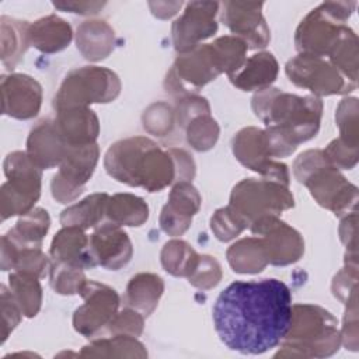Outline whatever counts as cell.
Masks as SVG:
<instances>
[{"mask_svg": "<svg viewBox=\"0 0 359 359\" xmlns=\"http://www.w3.org/2000/svg\"><path fill=\"white\" fill-rule=\"evenodd\" d=\"M292 309V292L282 280H236L217 296L213 324L229 349L261 355L282 344L290 328Z\"/></svg>", "mask_w": 359, "mask_h": 359, "instance_id": "cell-1", "label": "cell"}, {"mask_svg": "<svg viewBox=\"0 0 359 359\" xmlns=\"http://www.w3.org/2000/svg\"><path fill=\"white\" fill-rule=\"evenodd\" d=\"M252 111L266 126H279L297 146L313 139L323 115V102L318 97L283 93L268 87L252 97Z\"/></svg>", "mask_w": 359, "mask_h": 359, "instance_id": "cell-2", "label": "cell"}, {"mask_svg": "<svg viewBox=\"0 0 359 359\" xmlns=\"http://www.w3.org/2000/svg\"><path fill=\"white\" fill-rule=\"evenodd\" d=\"M341 341L337 320L325 309L316 304L293 306L283 348L299 349L300 356H328L338 351Z\"/></svg>", "mask_w": 359, "mask_h": 359, "instance_id": "cell-3", "label": "cell"}, {"mask_svg": "<svg viewBox=\"0 0 359 359\" xmlns=\"http://www.w3.org/2000/svg\"><path fill=\"white\" fill-rule=\"evenodd\" d=\"M355 7V1H325L313 8L296 29L297 50L318 57L328 56L348 27L345 21L352 15Z\"/></svg>", "mask_w": 359, "mask_h": 359, "instance_id": "cell-4", "label": "cell"}, {"mask_svg": "<svg viewBox=\"0 0 359 359\" xmlns=\"http://www.w3.org/2000/svg\"><path fill=\"white\" fill-rule=\"evenodd\" d=\"M121 93L119 77L109 69L84 66L72 70L63 80L53 98L56 111L90 104H107Z\"/></svg>", "mask_w": 359, "mask_h": 359, "instance_id": "cell-5", "label": "cell"}, {"mask_svg": "<svg viewBox=\"0 0 359 359\" xmlns=\"http://www.w3.org/2000/svg\"><path fill=\"white\" fill-rule=\"evenodd\" d=\"M7 182L1 185L0 212L1 220L15 215H25L34 209L41 195V168H38L27 151H13L4 160Z\"/></svg>", "mask_w": 359, "mask_h": 359, "instance_id": "cell-6", "label": "cell"}, {"mask_svg": "<svg viewBox=\"0 0 359 359\" xmlns=\"http://www.w3.org/2000/svg\"><path fill=\"white\" fill-rule=\"evenodd\" d=\"M293 195L286 185L271 180L245 178L231 191L229 206L248 224L262 216H278L293 208Z\"/></svg>", "mask_w": 359, "mask_h": 359, "instance_id": "cell-7", "label": "cell"}, {"mask_svg": "<svg viewBox=\"0 0 359 359\" xmlns=\"http://www.w3.org/2000/svg\"><path fill=\"white\" fill-rule=\"evenodd\" d=\"M223 73L212 43H202L180 53L167 74L165 90L175 97L191 95Z\"/></svg>", "mask_w": 359, "mask_h": 359, "instance_id": "cell-8", "label": "cell"}, {"mask_svg": "<svg viewBox=\"0 0 359 359\" xmlns=\"http://www.w3.org/2000/svg\"><path fill=\"white\" fill-rule=\"evenodd\" d=\"M286 74L297 87L310 90L314 97L345 94L356 87L338 69L323 57L300 53L286 63Z\"/></svg>", "mask_w": 359, "mask_h": 359, "instance_id": "cell-9", "label": "cell"}, {"mask_svg": "<svg viewBox=\"0 0 359 359\" xmlns=\"http://www.w3.org/2000/svg\"><path fill=\"white\" fill-rule=\"evenodd\" d=\"M100 149L97 143L70 146L59 164V172L52 180V195L60 203L76 199L91 178L98 161Z\"/></svg>", "mask_w": 359, "mask_h": 359, "instance_id": "cell-10", "label": "cell"}, {"mask_svg": "<svg viewBox=\"0 0 359 359\" xmlns=\"http://www.w3.org/2000/svg\"><path fill=\"white\" fill-rule=\"evenodd\" d=\"M79 294L84 299L73 316L74 330L86 337H91L104 325H108L118 313L119 296L115 289L94 280H86Z\"/></svg>", "mask_w": 359, "mask_h": 359, "instance_id": "cell-11", "label": "cell"}, {"mask_svg": "<svg viewBox=\"0 0 359 359\" xmlns=\"http://www.w3.org/2000/svg\"><path fill=\"white\" fill-rule=\"evenodd\" d=\"M233 153L243 165L261 174L262 178L289 185L287 167L272 160L262 129L254 126L241 129L233 139Z\"/></svg>", "mask_w": 359, "mask_h": 359, "instance_id": "cell-12", "label": "cell"}, {"mask_svg": "<svg viewBox=\"0 0 359 359\" xmlns=\"http://www.w3.org/2000/svg\"><path fill=\"white\" fill-rule=\"evenodd\" d=\"M303 184L310 189L317 203L331 209L335 216H346L356 212V187L348 182L338 168L331 164L317 168Z\"/></svg>", "mask_w": 359, "mask_h": 359, "instance_id": "cell-13", "label": "cell"}, {"mask_svg": "<svg viewBox=\"0 0 359 359\" xmlns=\"http://www.w3.org/2000/svg\"><path fill=\"white\" fill-rule=\"evenodd\" d=\"M255 236H262L268 262L283 266L296 262L304 252L302 236L278 216H262L250 224Z\"/></svg>", "mask_w": 359, "mask_h": 359, "instance_id": "cell-14", "label": "cell"}, {"mask_svg": "<svg viewBox=\"0 0 359 359\" xmlns=\"http://www.w3.org/2000/svg\"><path fill=\"white\" fill-rule=\"evenodd\" d=\"M220 3L217 1H191L187 3L182 15H180L171 28L174 48L180 53H185L199 42L212 36L217 31L216 14Z\"/></svg>", "mask_w": 359, "mask_h": 359, "instance_id": "cell-15", "label": "cell"}, {"mask_svg": "<svg viewBox=\"0 0 359 359\" xmlns=\"http://www.w3.org/2000/svg\"><path fill=\"white\" fill-rule=\"evenodd\" d=\"M264 3L224 1L220 3V18L224 25L243 39L248 49L265 48L271 41V32L262 15Z\"/></svg>", "mask_w": 359, "mask_h": 359, "instance_id": "cell-16", "label": "cell"}, {"mask_svg": "<svg viewBox=\"0 0 359 359\" xmlns=\"http://www.w3.org/2000/svg\"><path fill=\"white\" fill-rule=\"evenodd\" d=\"M153 140L142 136L129 137L114 143L104 158L107 172L122 184L140 187V177Z\"/></svg>", "mask_w": 359, "mask_h": 359, "instance_id": "cell-17", "label": "cell"}, {"mask_svg": "<svg viewBox=\"0 0 359 359\" xmlns=\"http://www.w3.org/2000/svg\"><path fill=\"white\" fill-rule=\"evenodd\" d=\"M3 114L15 119H31L38 115L42 104L41 84L20 73L1 77Z\"/></svg>", "mask_w": 359, "mask_h": 359, "instance_id": "cell-18", "label": "cell"}, {"mask_svg": "<svg viewBox=\"0 0 359 359\" xmlns=\"http://www.w3.org/2000/svg\"><path fill=\"white\" fill-rule=\"evenodd\" d=\"M90 247L97 265L111 271L125 266L133 254L128 234L115 223H107L98 227L90 237Z\"/></svg>", "mask_w": 359, "mask_h": 359, "instance_id": "cell-19", "label": "cell"}, {"mask_svg": "<svg viewBox=\"0 0 359 359\" xmlns=\"http://www.w3.org/2000/svg\"><path fill=\"white\" fill-rule=\"evenodd\" d=\"M69 144L60 136L55 121L43 119L29 132L27 154L41 170H49L62 163Z\"/></svg>", "mask_w": 359, "mask_h": 359, "instance_id": "cell-20", "label": "cell"}, {"mask_svg": "<svg viewBox=\"0 0 359 359\" xmlns=\"http://www.w3.org/2000/svg\"><path fill=\"white\" fill-rule=\"evenodd\" d=\"M55 125L70 146H84L95 143L100 132L97 115L88 107H72L56 111Z\"/></svg>", "mask_w": 359, "mask_h": 359, "instance_id": "cell-21", "label": "cell"}, {"mask_svg": "<svg viewBox=\"0 0 359 359\" xmlns=\"http://www.w3.org/2000/svg\"><path fill=\"white\" fill-rule=\"evenodd\" d=\"M50 255L55 261L66 262L81 269L97 265L90 247V238L84 234L83 229L76 226H63L53 237Z\"/></svg>", "mask_w": 359, "mask_h": 359, "instance_id": "cell-22", "label": "cell"}, {"mask_svg": "<svg viewBox=\"0 0 359 359\" xmlns=\"http://www.w3.org/2000/svg\"><path fill=\"white\" fill-rule=\"evenodd\" d=\"M278 62L269 52H259L245 59L244 65L229 76L233 86L243 91H261L276 80Z\"/></svg>", "mask_w": 359, "mask_h": 359, "instance_id": "cell-23", "label": "cell"}, {"mask_svg": "<svg viewBox=\"0 0 359 359\" xmlns=\"http://www.w3.org/2000/svg\"><path fill=\"white\" fill-rule=\"evenodd\" d=\"M29 43L43 53H56L69 46L73 32L72 27L57 17L50 14L29 24Z\"/></svg>", "mask_w": 359, "mask_h": 359, "instance_id": "cell-24", "label": "cell"}, {"mask_svg": "<svg viewBox=\"0 0 359 359\" xmlns=\"http://www.w3.org/2000/svg\"><path fill=\"white\" fill-rule=\"evenodd\" d=\"M76 43L86 59L97 62L114 50L115 34L105 21L87 20L77 27Z\"/></svg>", "mask_w": 359, "mask_h": 359, "instance_id": "cell-25", "label": "cell"}, {"mask_svg": "<svg viewBox=\"0 0 359 359\" xmlns=\"http://www.w3.org/2000/svg\"><path fill=\"white\" fill-rule=\"evenodd\" d=\"M163 290L164 282L160 276L154 273H137L128 283L125 302L128 307L147 317L157 307Z\"/></svg>", "mask_w": 359, "mask_h": 359, "instance_id": "cell-26", "label": "cell"}, {"mask_svg": "<svg viewBox=\"0 0 359 359\" xmlns=\"http://www.w3.org/2000/svg\"><path fill=\"white\" fill-rule=\"evenodd\" d=\"M1 28V62L6 67H14L24 56L29 43V24L3 15Z\"/></svg>", "mask_w": 359, "mask_h": 359, "instance_id": "cell-27", "label": "cell"}, {"mask_svg": "<svg viewBox=\"0 0 359 359\" xmlns=\"http://www.w3.org/2000/svg\"><path fill=\"white\" fill-rule=\"evenodd\" d=\"M227 261L237 273H257L269 264L264 241L258 237L243 238L230 245Z\"/></svg>", "mask_w": 359, "mask_h": 359, "instance_id": "cell-28", "label": "cell"}, {"mask_svg": "<svg viewBox=\"0 0 359 359\" xmlns=\"http://www.w3.org/2000/svg\"><path fill=\"white\" fill-rule=\"evenodd\" d=\"M109 195L93 194L76 205L69 206L60 213V223L63 226H76L83 230L97 226L107 212Z\"/></svg>", "mask_w": 359, "mask_h": 359, "instance_id": "cell-29", "label": "cell"}, {"mask_svg": "<svg viewBox=\"0 0 359 359\" xmlns=\"http://www.w3.org/2000/svg\"><path fill=\"white\" fill-rule=\"evenodd\" d=\"M105 215L119 226H142L149 217L147 203L132 194H116L109 196Z\"/></svg>", "mask_w": 359, "mask_h": 359, "instance_id": "cell-30", "label": "cell"}, {"mask_svg": "<svg viewBox=\"0 0 359 359\" xmlns=\"http://www.w3.org/2000/svg\"><path fill=\"white\" fill-rule=\"evenodd\" d=\"M50 226L49 215L42 208H35L22 215L7 236L22 247H41V241Z\"/></svg>", "mask_w": 359, "mask_h": 359, "instance_id": "cell-31", "label": "cell"}, {"mask_svg": "<svg viewBox=\"0 0 359 359\" xmlns=\"http://www.w3.org/2000/svg\"><path fill=\"white\" fill-rule=\"evenodd\" d=\"M38 279L34 275L17 271L8 276L10 290L25 317H35L41 309L42 289Z\"/></svg>", "mask_w": 359, "mask_h": 359, "instance_id": "cell-32", "label": "cell"}, {"mask_svg": "<svg viewBox=\"0 0 359 359\" xmlns=\"http://www.w3.org/2000/svg\"><path fill=\"white\" fill-rule=\"evenodd\" d=\"M163 268L174 276H189L195 269L199 255L182 240H171L161 250Z\"/></svg>", "mask_w": 359, "mask_h": 359, "instance_id": "cell-33", "label": "cell"}, {"mask_svg": "<svg viewBox=\"0 0 359 359\" xmlns=\"http://www.w3.org/2000/svg\"><path fill=\"white\" fill-rule=\"evenodd\" d=\"M330 63L338 69L346 79L356 83L358 79V38L356 34L346 27L335 43V46L328 53Z\"/></svg>", "mask_w": 359, "mask_h": 359, "instance_id": "cell-34", "label": "cell"}, {"mask_svg": "<svg viewBox=\"0 0 359 359\" xmlns=\"http://www.w3.org/2000/svg\"><path fill=\"white\" fill-rule=\"evenodd\" d=\"M212 46L216 52L223 73H227V76L237 72L247 59L245 53L248 50V46L238 36H220L212 43Z\"/></svg>", "mask_w": 359, "mask_h": 359, "instance_id": "cell-35", "label": "cell"}, {"mask_svg": "<svg viewBox=\"0 0 359 359\" xmlns=\"http://www.w3.org/2000/svg\"><path fill=\"white\" fill-rule=\"evenodd\" d=\"M187 140L198 151L210 150L219 139V125L209 115H201L187 125Z\"/></svg>", "mask_w": 359, "mask_h": 359, "instance_id": "cell-36", "label": "cell"}, {"mask_svg": "<svg viewBox=\"0 0 359 359\" xmlns=\"http://www.w3.org/2000/svg\"><path fill=\"white\" fill-rule=\"evenodd\" d=\"M165 208L180 216L192 219L201 208V195L189 181H180L172 187Z\"/></svg>", "mask_w": 359, "mask_h": 359, "instance_id": "cell-37", "label": "cell"}, {"mask_svg": "<svg viewBox=\"0 0 359 359\" xmlns=\"http://www.w3.org/2000/svg\"><path fill=\"white\" fill-rule=\"evenodd\" d=\"M86 280L83 269L79 266L60 261H55L50 266V285L59 294H79Z\"/></svg>", "mask_w": 359, "mask_h": 359, "instance_id": "cell-38", "label": "cell"}, {"mask_svg": "<svg viewBox=\"0 0 359 359\" xmlns=\"http://www.w3.org/2000/svg\"><path fill=\"white\" fill-rule=\"evenodd\" d=\"M337 123L339 126V140L352 149H358V101L356 98L342 100L338 105Z\"/></svg>", "mask_w": 359, "mask_h": 359, "instance_id": "cell-39", "label": "cell"}, {"mask_svg": "<svg viewBox=\"0 0 359 359\" xmlns=\"http://www.w3.org/2000/svg\"><path fill=\"white\" fill-rule=\"evenodd\" d=\"M248 224L230 208H222L210 219V229L220 241H230L237 237Z\"/></svg>", "mask_w": 359, "mask_h": 359, "instance_id": "cell-40", "label": "cell"}, {"mask_svg": "<svg viewBox=\"0 0 359 359\" xmlns=\"http://www.w3.org/2000/svg\"><path fill=\"white\" fill-rule=\"evenodd\" d=\"M13 269H15L17 272L29 273L36 278H42L46 275L50 266H49V259L42 252L41 247H22L18 244Z\"/></svg>", "mask_w": 359, "mask_h": 359, "instance_id": "cell-41", "label": "cell"}, {"mask_svg": "<svg viewBox=\"0 0 359 359\" xmlns=\"http://www.w3.org/2000/svg\"><path fill=\"white\" fill-rule=\"evenodd\" d=\"M175 119V112L165 102L151 104L143 114V128L153 135L165 136L171 132Z\"/></svg>", "mask_w": 359, "mask_h": 359, "instance_id": "cell-42", "label": "cell"}, {"mask_svg": "<svg viewBox=\"0 0 359 359\" xmlns=\"http://www.w3.org/2000/svg\"><path fill=\"white\" fill-rule=\"evenodd\" d=\"M222 279V268L217 259L210 255H199L195 269L188 276V282L199 289L215 287Z\"/></svg>", "mask_w": 359, "mask_h": 359, "instance_id": "cell-43", "label": "cell"}, {"mask_svg": "<svg viewBox=\"0 0 359 359\" xmlns=\"http://www.w3.org/2000/svg\"><path fill=\"white\" fill-rule=\"evenodd\" d=\"M107 327L115 335L122 334L137 337L143 331V316L139 311L128 307L116 313Z\"/></svg>", "mask_w": 359, "mask_h": 359, "instance_id": "cell-44", "label": "cell"}, {"mask_svg": "<svg viewBox=\"0 0 359 359\" xmlns=\"http://www.w3.org/2000/svg\"><path fill=\"white\" fill-rule=\"evenodd\" d=\"M209 114H210V107L205 98L194 95V94L178 98L175 118H177L180 126L187 128V125L192 119H195L201 115H209Z\"/></svg>", "mask_w": 359, "mask_h": 359, "instance_id": "cell-45", "label": "cell"}, {"mask_svg": "<svg viewBox=\"0 0 359 359\" xmlns=\"http://www.w3.org/2000/svg\"><path fill=\"white\" fill-rule=\"evenodd\" d=\"M323 151L327 161L335 168L351 170L358 163V149L346 146L339 139L332 140Z\"/></svg>", "mask_w": 359, "mask_h": 359, "instance_id": "cell-46", "label": "cell"}, {"mask_svg": "<svg viewBox=\"0 0 359 359\" xmlns=\"http://www.w3.org/2000/svg\"><path fill=\"white\" fill-rule=\"evenodd\" d=\"M330 164L324 156L323 150H307L302 153L293 165V172L296 180L303 184L317 168Z\"/></svg>", "mask_w": 359, "mask_h": 359, "instance_id": "cell-47", "label": "cell"}, {"mask_svg": "<svg viewBox=\"0 0 359 359\" xmlns=\"http://www.w3.org/2000/svg\"><path fill=\"white\" fill-rule=\"evenodd\" d=\"M22 311L15 302L11 290H8L4 285L1 286V317H3V342L8 337V334L18 325L21 320Z\"/></svg>", "mask_w": 359, "mask_h": 359, "instance_id": "cell-48", "label": "cell"}, {"mask_svg": "<svg viewBox=\"0 0 359 359\" xmlns=\"http://www.w3.org/2000/svg\"><path fill=\"white\" fill-rule=\"evenodd\" d=\"M356 268H358L356 262L346 261V266L341 272H338L334 278V282H332L334 294L342 302H348L352 293L356 292V285L349 286V280H356Z\"/></svg>", "mask_w": 359, "mask_h": 359, "instance_id": "cell-49", "label": "cell"}, {"mask_svg": "<svg viewBox=\"0 0 359 359\" xmlns=\"http://www.w3.org/2000/svg\"><path fill=\"white\" fill-rule=\"evenodd\" d=\"M192 219L180 216L174 212H171L168 208H163L161 215H160V226L161 229L168 234V236H181L188 230L191 226Z\"/></svg>", "mask_w": 359, "mask_h": 359, "instance_id": "cell-50", "label": "cell"}, {"mask_svg": "<svg viewBox=\"0 0 359 359\" xmlns=\"http://www.w3.org/2000/svg\"><path fill=\"white\" fill-rule=\"evenodd\" d=\"M170 154L174 158L175 168H177V182L180 181H189L195 175V163L191 156L181 149H170Z\"/></svg>", "mask_w": 359, "mask_h": 359, "instance_id": "cell-51", "label": "cell"}, {"mask_svg": "<svg viewBox=\"0 0 359 359\" xmlns=\"http://www.w3.org/2000/svg\"><path fill=\"white\" fill-rule=\"evenodd\" d=\"M105 6L104 1H65V3H53L55 8L74 13V14H97Z\"/></svg>", "mask_w": 359, "mask_h": 359, "instance_id": "cell-52", "label": "cell"}, {"mask_svg": "<svg viewBox=\"0 0 359 359\" xmlns=\"http://www.w3.org/2000/svg\"><path fill=\"white\" fill-rule=\"evenodd\" d=\"M339 234L346 248H349L352 252H356V212L345 216V219L341 222Z\"/></svg>", "mask_w": 359, "mask_h": 359, "instance_id": "cell-53", "label": "cell"}, {"mask_svg": "<svg viewBox=\"0 0 359 359\" xmlns=\"http://www.w3.org/2000/svg\"><path fill=\"white\" fill-rule=\"evenodd\" d=\"M181 6H182V3L180 1H177V3H167V1H164V3H153V1H150L149 3V7L151 8V13L156 15V17H158V18H163V20H165V18H170L171 15H174L177 11H178V8H181Z\"/></svg>", "mask_w": 359, "mask_h": 359, "instance_id": "cell-54", "label": "cell"}]
</instances>
